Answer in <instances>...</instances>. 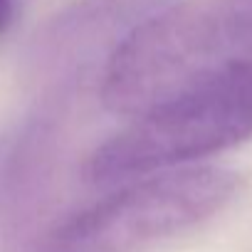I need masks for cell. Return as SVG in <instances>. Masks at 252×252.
<instances>
[{
    "label": "cell",
    "instance_id": "cell-1",
    "mask_svg": "<svg viewBox=\"0 0 252 252\" xmlns=\"http://www.w3.org/2000/svg\"><path fill=\"white\" fill-rule=\"evenodd\" d=\"M252 69V0H186L134 25L101 72V101L121 116Z\"/></svg>",
    "mask_w": 252,
    "mask_h": 252
},
{
    "label": "cell",
    "instance_id": "cell-2",
    "mask_svg": "<svg viewBox=\"0 0 252 252\" xmlns=\"http://www.w3.org/2000/svg\"><path fill=\"white\" fill-rule=\"evenodd\" d=\"M252 136V69L195 87L96 146L84 178L96 186L188 168L193 161L232 149Z\"/></svg>",
    "mask_w": 252,
    "mask_h": 252
},
{
    "label": "cell",
    "instance_id": "cell-3",
    "mask_svg": "<svg viewBox=\"0 0 252 252\" xmlns=\"http://www.w3.org/2000/svg\"><path fill=\"white\" fill-rule=\"evenodd\" d=\"M235 190L237 176L215 166L141 176L55 225L32 252H144L220 213Z\"/></svg>",
    "mask_w": 252,
    "mask_h": 252
},
{
    "label": "cell",
    "instance_id": "cell-4",
    "mask_svg": "<svg viewBox=\"0 0 252 252\" xmlns=\"http://www.w3.org/2000/svg\"><path fill=\"white\" fill-rule=\"evenodd\" d=\"M13 10H15L13 0H0V32H5L8 25L13 23Z\"/></svg>",
    "mask_w": 252,
    "mask_h": 252
}]
</instances>
